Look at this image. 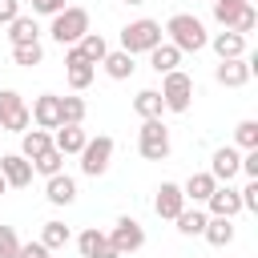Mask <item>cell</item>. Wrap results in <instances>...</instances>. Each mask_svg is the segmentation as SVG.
Segmentation results:
<instances>
[{
  "mask_svg": "<svg viewBox=\"0 0 258 258\" xmlns=\"http://www.w3.org/2000/svg\"><path fill=\"white\" fill-rule=\"evenodd\" d=\"M77 250H81V258H121L117 246L109 242V234L97 230V226H89V230L77 234Z\"/></svg>",
  "mask_w": 258,
  "mask_h": 258,
  "instance_id": "obj_13",
  "label": "cell"
},
{
  "mask_svg": "<svg viewBox=\"0 0 258 258\" xmlns=\"http://www.w3.org/2000/svg\"><path fill=\"white\" fill-rule=\"evenodd\" d=\"M161 40H165L161 20H149V16H137V20H129V24L121 28V48H125L129 56L149 52V48H157Z\"/></svg>",
  "mask_w": 258,
  "mask_h": 258,
  "instance_id": "obj_3",
  "label": "cell"
},
{
  "mask_svg": "<svg viewBox=\"0 0 258 258\" xmlns=\"http://www.w3.org/2000/svg\"><path fill=\"white\" fill-rule=\"evenodd\" d=\"M145 56H149V69H153L157 77H165V73H173V69L181 64V56H185V52H177L169 40H161V44H157V48H149Z\"/></svg>",
  "mask_w": 258,
  "mask_h": 258,
  "instance_id": "obj_21",
  "label": "cell"
},
{
  "mask_svg": "<svg viewBox=\"0 0 258 258\" xmlns=\"http://www.w3.org/2000/svg\"><path fill=\"white\" fill-rule=\"evenodd\" d=\"M32 125V113L16 89H0V129L4 133H24Z\"/></svg>",
  "mask_w": 258,
  "mask_h": 258,
  "instance_id": "obj_7",
  "label": "cell"
},
{
  "mask_svg": "<svg viewBox=\"0 0 258 258\" xmlns=\"http://www.w3.org/2000/svg\"><path fill=\"white\" fill-rule=\"evenodd\" d=\"M173 222H177V234H185V238H202V230H206L210 214H206V206H185Z\"/></svg>",
  "mask_w": 258,
  "mask_h": 258,
  "instance_id": "obj_22",
  "label": "cell"
},
{
  "mask_svg": "<svg viewBox=\"0 0 258 258\" xmlns=\"http://www.w3.org/2000/svg\"><path fill=\"white\" fill-rule=\"evenodd\" d=\"M234 145L238 149H258V121L254 117H246V121L234 125Z\"/></svg>",
  "mask_w": 258,
  "mask_h": 258,
  "instance_id": "obj_34",
  "label": "cell"
},
{
  "mask_svg": "<svg viewBox=\"0 0 258 258\" xmlns=\"http://www.w3.org/2000/svg\"><path fill=\"white\" fill-rule=\"evenodd\" d=\"M185 206H189V202H185V194H181V185H177V181H161V185L153 189V214H157V218L173 222Z\"/></svg>",
  "mask_w": 258,
  "mask_h": 258,
  "instance_id": "obj_10",
  "label": "cell"
},
{
  "mask_svg": "<svg viewBox=\"0 0 258 258\" xmlns=\"http://www.w3.org/2000/svg\"><path fill=\"white\" fill-rule=\"evenodd\" d=\"M44 149H52V133H48V129H24V133H20V153H24L28 161H36Z\"/></svg>",
  "mask_w": 258,
  "mask_h": 258,
  "instance_id": "obj_25",
  "label": "cell"
},
{
  "mask_svg": "<svg viewBox=\"0 0 258 258\" xmlns=\"http://www.w3.org/2000/svg\"><path fill=\"white\" fill-rule=\"evenodd\" d=\"M0 177L8 181V189H24L32 185V161L24 153H0Z\"/></svg>",
  "mask_w": 258,
  "mask_h": 258,
  "instance_id": "obj_12",
  "label": "cell"
},
{
  "mask_svg": "<svg viewBox=\"0 0 258 258\" xmlns=\"http://www.w3.org/2000/svg\"><path fill=\"white\" fill-rule=\"evenodd\" d=\"M101 69H105L113 81H129L137 64H133V56H129L125 48H109V52H105V60H101Z\"/></svg>",
  "mask_w": 258,
  "mask_h": 258,
  "instance_id": "obj_23",
  "label": "cell"
},
{
  "mask_svg": "<svg viewBox=\"0 0 258 258\" xmlns=\"http://www.w3.org/2000/svg\"><path fill=\"white\" fill-rule=\"evenodd\" d=\"M40 60H44V44H40V40L12 44V64H24V69H32V64H40Z\"/></svg>",
  "mask_w": 258,
  "mask_h": 258,
  "instance_id": "obj_31",
  "label": "cell"
},
{
  "mask_svg": "<svg viewBox=\"0 0 258 258\" xmlns=\"http://www.w3.org/2000/svg\"><path fill=\"white\" fill-rule=\"evenodd\" d=\"M157 93H161L165 113H189V105H194V77L181 73V69H173V73L161 77V89Z\"/></svg>",
  "mask_w": 258,
  "mask_h": 258,
  "instance_id": "obj_4",
  "label": "cell"
},
{
  "mask_svg": "<svg viewBox=\"0 0 258 258\" xmlns=\"http://www.w3.org/2000/svg\"><path fill=\"white\" fill-rule=\"evenodd\" d=\"M48 254H52V250L36 238V242H20V254H16V258H48Z\"/></svg>",
  "mask_w": 258,
  "mask_h": 258,
  "instance_id": "obj_38",
  "label": "cell"
},
{
  "mask_svg": "<svg viewBox=\"0 0 258 258\" xmlns=\"http://www.w3.org/2000/svg\"><path fill=\"white\" fill-rule=\"evenodd\" d=\"M202 238H206L210 246H218V250H226V246L234 242V218H214V214H210V222H206V230H202Z\"/></svg>",
  "mask_w": 258,
  "mask_h": 258,
  "instance_id": "obj_24",
  "label": "cell"
},
{
  "mask_svg": "<svg viewBox=\"0 0 258 258\" xmlns=\"http://www.w3.org/2000/svg\"><path fill=\"white\" fill-rule=\"evenodd\" d=\"M64 169V153L52 145V149H44L36 161H32V173H40V177H52V173H60Z\"/></svg>",
  "mask_w": 258,
  "mask_h": 258,
  "instance_id": "obj_32",
  "label": "cell"
},
{
  "mask_svg": "<svg viewBox=\"0 0 258 258\" xmlns=\"http://www.w3.org/2000/svg\"><path fill=\"white\" fill-rule=\"evenodd\" d=\"M69 0H32V16H56Z\"/></svg>",
  "mask_w": 258,
  "mask_h": 258,
  "instance_id": "obj_39",
  "label": "cell"
},
{
  "mask_svg": "<svg viewBox=\"0 0 258 258\" xmlns=\"http://www.w3.org/2000/svg\"><path fill=\"white\" fill-rule=\"evenodd\" d=\"M85 113H89V105H85V97H60V125H85Z\"/></svg>",
  "mask_w": 258,
  "mask_h": 258,
  "instance_id": "obj_30",
  "label": "cell"
},
{
  "mask_svg": "<svg viewBox=\"0 0 258 258\" xmlns=\"http://www.w3.org/2000/svg\"><path fill=\"white\" fill-rule=\"evenodd\" d=\"M161 32H165V40H169L177 52H202V48L210 44V32H206V24H202L194 12H173Z\"/></svg>",
  "mask_w": 258,
  "mask_h": 258,
  "instance_id": "obj_1",
  "label": "cell"
},
{
  "mask_svg": "<svg viewBox=\"0 0 258 258\" xmlns=\"http://www.w3.org/2000/svg\"><path fill=\"white\" fill-rule=\"evenodd\" d=\"M250 73H254L250 56H234V60H218L214 81H218V85H226V89H242V85L250 81Z\"/></svg>",
  "mask_w": 258,
  "mask_h": 258,
  "instance_id": "obj_15",
  "label": "cell"
},
{
  "mask_svg": "<svg viewBox=\"0 0 258 258\" xmlns=\"http://www.w3.org/2000/svg\"><path fill=\"white\" fill-rule=\"evenodd\" d=\"M16 16H20V0H0V24H8Z\"/></svg>",
  "mask_w": 258,
  "mask_h": 258,
  "instance_id": "obj_41",
  "label": "cell"
},
{
  "mask_svg": "<svg viewBox=\"0 0 258 258\" xmlns=\"http://www.w3.org/2000/svg\"><path fill=\"white\" fill-rule=\"evenodd\" d=\"M93 77H97V64H93L77 44H69V48H64V81H69V89H73V93H85V89L93 85Z\"/></svg>",
  "mask_w": 258,
  "mask_h": 258,
  "instance_id": "obj_8",
  "label": "cell"
},
{
  "mask_svg": "<svg viewBox=\"0 0 258 258\" xmlns=\"http://www.w3.org/2000/svg\"><path fill=\"white\" fill-rule=\"evenodd\" d=\"M214 173L210 169H198V173H189L185 181H181V194H185V202H194V206H206V198L214 194Z\"/></svg>",
  "mask_w": 258,
  "mask_h": 258,
  "instance_id": "obj_19",
  "label": "cell"
},
{
  "mask_svg": "<svg viewBox=\"0 0 258 258\" xmlns=\"http://www.w3.org/2000/svg\"><path fill=\"white\" fill-rule=\"evenodd\" d=\"M125 4H145V0H125Z\"/></svg>",
  "mask_w": 258,
  "mask_h": 258,
  "instance_id": "obj_43",
  "label": "cell"
},
{
  "mask_svg": "<svg viewBox=\"0 0 258 258\" xmlns=\"http://www.w3.org/2000/svg\"><path fill=\"white\" fill-rule=\"evenodd\" d=\"M44 198H48L52 206H73V202H77V181L60 169V173L44 177Z\"/></svg>",
  "mask_w": 258,
  "mask_h": 258,
  "instance_id": "obj_17",
  "label": "cell"
},
{
  "mask_svg": "<svg viewBox=\"0 0 258 258\" xmlns=\"http://www.w3.org/2000/svg\"><path fill=\"white\" fill-rule=\"evenodd\" d=\"M28 113H32V125H36V129H48V133H52V129L60 125V97H56V93H40Z\"/></svg>",
  "mask_w": 258,
  "mask_h": 258,
  "instance_id": "obj_16",
  "label": "cell"
},
{
  "mask_svg": "<svg viewBox=\"0 0 258 258\" xmlns=\"http://www.w3.org/2000/svg\"><path fill=\"white\" fill-rule=\"evenodd\" d=\"M85 32H89V8H81V4H64V8L52 16V24H48V36H52L60 48L77 44Z\"/></svg>",
  "mask_w": 258,
  "mask_h": 258,
  "instance_id": "obj_2",
  "label": "cell"
},
{
  "mask_svg": "<svg viewBox=\"0 0 258 258\" xmlns=\"http://www.w3.org/2000/svg\"><path fill=\"white\" fill-rule=\"evenodd\" d=\"M40 242H44L48 250H64V246L73 242V234H69V226H64V222H56V218H52V222H44V226H40Z\"/></svg>",
  "mask_w": 258,
  "mask_h": 258,
  "instance_id": "obj_28",
  "label": "cell"
},
{
  "mask_svg": "<svg viewBox=\"0 0 258 258\" xmlns=\"http://www.w3.org/2000/svg\"><path fill=\"white\" fill-rule=\"evenodd\" d=\"M20 254V238L12 226H0V258H16Z\"/></svg>",
  "mask_w": 258,
  "mask_h": 258,
  "instance_id": "obj_35",
  "label": "cell"
},
{
  "mask_svg": "<svg viewBox=\"0 0 258 258\" xmlns=\"http://www.w3.org/2000/svg\"><path fill=\"white\" fill-rule=\"evenodd\" d=\"M169 129H165V121L161 117H149V121H141V129H137V153L145 157V161H165L169 157Z\"/></svg>",
  "mask_w": 258,
  "mask_h": 258,
  "instance_id": "obj_5",
  "label": "cell"
},
{
  "mask_svg": "<svg viewBox=\"0 0 258 258\" xmlns=\"http://www.w3.org/2000/svg\"><path fill=\"white\" fill-rule=\"evenodd\" d=\"M0 194H8V181H4V177H0Z\"/></svg>",
  "mask_w": 258,
  "mask_h": 258,
  "instance_id": "obj_42",
  "label": "cell"
},
{
  "mask_svg": "<svg viewBox=\"0 0 258 258\" xmlns=\"http://www.w3.org/2000/svg\"><path fill=\"white\" fill-rule=\"evenodd\" d=\"M210 173H214V181H234V177L242 173V149H238V145H222V149H214V157H210Z\"/></svg>",
  "mask_w": 258,
  "mask_h": 258,
  "instance_id": "obj_14",
  "label": "cell"
},
{
  "mask_svg": "<svg viewBox=\"0 0 258 258\" xmlns=\"http://www.w3.org/2000/svg\"><path fill=\"white\" fill-rule=\"evenodd\" d=\"M254 24H258V12H254V4H246L230 28H234V32H242V36H250V32H254Z\"/></svg>",
  "mask_w": 258,
  "mask_h": 258,
  "instance_id": "obj_36",
  "label": "cell"
},
{
  "mask_svg": "<svg viewBox=\"0 0 258 258\" xmlns=\"http://www.w3.org/2000/svg\"><path fill=\"white\" fill-rule=\"evenodd\" d=\"M238 194H242V210L258 214V177H250V181H246V185H242Z\"/></svg>",
  "mask_w": 258,
  "mask_h": 258,
  "instance_id": "obj_37",
  "label": "cell"
},
{
  "mask_svg": "<svg viewBox=\"0 0 258 258\" xmlns=\"http://www.w3.org/2000/svg\"><path fill=\"white\" fill-rule=\"evenodd\" d=\"M77 48H81V52H85L93 64H101V60H105V52H109V40H105L101 32H93V28H89V32L77 40Z\"/></svg>",
  "mask_w": 258,
  "mask_h": 258,
  "instance_id": "obj_29",
  "label": "cell"
},
{
  "mask_svg": "<svg viewBox=\"0 0 258 258\" xmlns=\"http://www.w3.org/2000/svg\"><path fill=\"white\" fill-rule=\"evenodd\" d=\"M242 173L258 177V149H242Z\"/></svg>",
  "mask_w": 258,
  "mask_h": 258,
  "instance_id": "obj_40",
  "label": "cell"
},
{
  "mask_svg": "<svg viewBox=\"0 0 258 258\" xmlns=\"http://www.w3.org/2000/svg\"><path fill=\"white\" fill-rule=\"evenodd\" d=\"M113 149H117V141H113L109 133L89 137L85 149L77 153V157H81V173H85V177H101V173H109V165H113Z\"/></svg>",
  "mask_w": 258,
  "mask_h": 258,
  "instance_id": "obj_6",
  "label": "cell"
},
{
  "mask_svg": "<svg viewBox=\"0 0 258 258\" xmlns=\"http://www.w3.org/2000/svg\"><path fill=\"white\" fill-rule=\"evenodd\" d=\"M4 28H8V40H12V44H28V40H40L36 16H24V12H20V16H16V20H8Z\"/></svg>",
  "mask_w": 258,
  "mask_h": 258,
  "instance_id": "obj_26",
  "label": "cell"
},
{
  "mask_svg": "<svg viewBox=\"0 0 258 258\" xmlns=\"http://www.w3.org/2000/svg\"><path fill=\"white\" fill-rule=\"evenodd\" d=\"M109 242L117 246V254H121V258H125V254H137V250L145 246V226H141L137 218L121 214V218L113 222V230H109Z\"/></svg>",
  "mask_w": 258,
  "mask_h": 258,
  "instance_id": "obj_9",
  "label": "cell"
},
{
  "mask_svg": "<svg viewBox=\"0 0 258 258\" xmlns=\"http://www.w3.org/2000/svg\"><path fill=\"white\" fill-rule=\"evenodd\" d=\"M133 113H137L141 121H149V117H161V113H165V105H161V93H157V89H141V93L133 97Z\"/></svg>",
  "mask_w": 258,
  "mask_h": 258,
  "instance_id": "obj_27",
  "label": "cell"
},
{
  "mask_svg": "<svg viewBox=\"0 0 258 258\" xmlns=\"http://www.w3.org/2000/svg\"><path fill=\"white\" fill-rule=\"evenodd\" d=\"M210 48L218 52V60H234V56H246V36L226 28V32H214L210 36Z\"/></svg>",
  "mask_w": 258,
  "mask_h": 258,
  "instance_id": "obj_18",
  "label": "cell"
},
{
  "mask_svg": "<svg viewBox=\"0 0 258 258\" xmlns=\"http://www.w3.org/2000/svg\"><path fill=\"white\" fill-rule=\"evenodd\" d=\"M206 214H214V218H238L242 214V194L230 181H218L214 194L206 198Z\"/></svg>",
  "mask_w": 258,
  "mask_h": 258,
  "instance_id": "obj_11",
  "label": "cell"
},
{
  "mask_svg": "<svg viewBox=\"0 0 258 258\" xmlns=\"http://www.w3.org/2000/svg\"><path fill=\"white\" fill-rule=\"evenodd\" d=\"M85 141H89V133H85L81 125H56V129H52V145H56L64 157L81 153V149H85Z\"/></svg>",
  "mask_w": 258,
  "mask_h": 258,
  "instance_id": "obj_20",
  "label": "cell"
},
{
  "mask_svg": "<svg viewBox=\"0 0 258 258\" xmlns=\"http://www.w3.org/2000/svg\"><path fill=\"white\" fill-rule=\"evenodd\" d=\"M246 4H250V0H214V4H210V12H214V20H218L222 28H230Z\"/></svg>",
  "mask_w": 258,
  "mask_h": 258,
  "instance_id": "obj_33",
  "label": "cell"
}]
</instances>
